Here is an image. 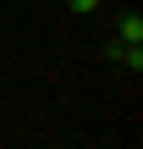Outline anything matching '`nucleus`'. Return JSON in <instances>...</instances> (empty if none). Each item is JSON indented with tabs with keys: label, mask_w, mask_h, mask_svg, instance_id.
Masks as SVG:
<instances>
[{
	"label": "nucleus",
	"mask_w": 143,
	"mask_h": 149,
	"mask_svg": "<svg viewBox=\"0 0 143 149\" xmlns=\"http://www.w3.org/2000/svg\"><path fill=\"white\" fill-rule=\"evenodd\" d=\"M138 39H143V22H138V17H127V22H121V61H127L132 72L143 66V50H138Z\"/></svg>",
	"instance_id": "f257e3e1"
},
{
	"label": "nucleus",
	"mask_w": 143,
	"mask_h": 149,
	"mask_svg": "<svg viewBox=\"0 0 143 149\" xmlns=\"http://www.w3.org/2000/svg\"><path fill=\"white\" fill-rule=\"evenodd\" d=\"M72 11H99V0H66Z\"/></svg>",
	"instance_id": "f03ea898"
}]
</instances>
